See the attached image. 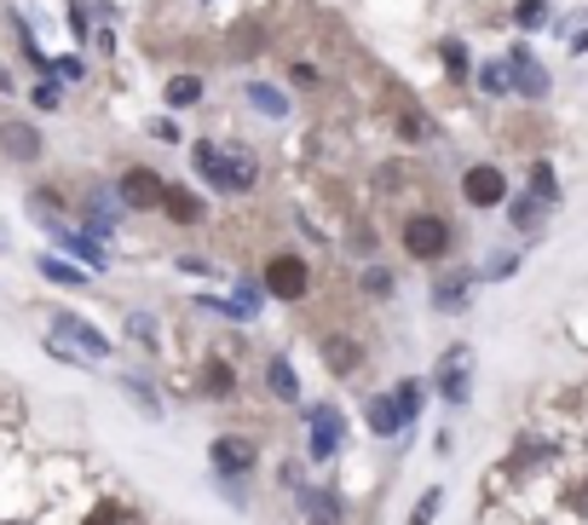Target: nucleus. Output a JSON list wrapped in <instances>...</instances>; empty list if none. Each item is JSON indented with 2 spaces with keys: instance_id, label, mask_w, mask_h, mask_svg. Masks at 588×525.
<instances>
[{
  "instance_id": "58836bf2",
  "label": "nucleus",
  "mask_w": 588,
  "mask_h": 525,
  "mask_svg": "<svg viewBox=\"0 0 588 525\" xmlns=\"http://www.w3.org/2000/svg\"><path fill=\"white\" fill-rule=\"evenodd\" d=\"M387 393L398 398V416H404V428H416V421H421V410H428V381L404 375V381H393Z\"/></svg>"
},
{
  "instance_id": "2f4dec72",
  "label": "nucleus",
  "mask_w": 588,
  "mask_h": 525,
  "mask_svg": "<svg viewBox=\"0 0 588 525\" xmlns=\"http://www.w3.org/2000/svg\"><path fill=\"white\" fill-rule=\"evenodd\" d=\"M277 81H283V87H289L295 98H317L323 87H329V70H323V64H312V58H289Z\"/></svg>"
},
{
  "instance_id": "f704fd0d",
  "label": "nucleus",
  "mask_w": 588,
  "mask_h": 525,
  "mask_svg": "<svg viewBox=\"0 0 588 525\" xmlns=\"http://www.w3.org/2000/svg\"><path fill=\"white\" fill-rule=\"evenodd\" d=\"M139 133H145L151 145H161V151H185V139H191V128H185V116H168V110H156V116H145V121H139Z\"/></svg>"
},
{
  "instance_id": "a211bd4d",
  "label": "nucleus",
  "mask_w": 588,
  "mask_h": 525,
  "mask_svg": "<svg viewBox=\"0 0 588 525\" xmlns=\"http://www.w3.org/2000/svg\"><path fill=\"white\" fill-rule=\"evenodd\" d=\"M295 514H300V525H347V497H340L335 485L307 479L295 491Z\"/></svg>"
},
{
  "instance_id": "c9c22d12",
  "label": "nucleus",
  "mask_w": 588,
  "mask_h": 525,
  "mask_svg": "<svg viewBox=\"0 0 588 525\" xmlns=\"http://www.w3.org/2000/svg\"><path fill=\"white\" fill-rule=\"evenodd\" d=\"M473 87H479V98H491V105L514 98V81H508V64H502V52L484 58V64H473Z\"/></svg>"
},
{
  "instance_id": "8fccbe9b",
  "label": "nucleus",
  "mask_w": 588,
  "mask_h": 525,
  "mask_svg": "<svg viewBox=\"0 0 588 525\" xmlns=\"http://www.w3.org/2000/svg\"><path fill=\"white\" fill-rule=\"evenodd\" d=\"M572 52H588V29H583V35H572Z\"/></svg>"
},
{
  "instance_id": "603ef678",
  "label": "nucleus",
  "mask_w": 588,
  "mask_h": 525,
  "mask_svg": "<svg viewBox=\"0 0 588 525\" xmlns=\"http://www.w3.org/2000/svg\"><path fill=\"white\" fill-rule=\"evenodd\" d=\"M0 525H35V520H0Z\"/></svg>"
},
{
  "instance_id": "49530a36",
  "label": "nucleus",
  "mask_w": 588,
  "mask_h": 525,
  "mask_svg": "<svg viewBox=\"0 0 588 525\" xmlns=\"http://www.w3.org/2000/svg\"><path fill=\"white\" fill-rule=\"evenodd\" d=\"M312 474H307V456H289V462H277V485H283V491H300V485H307Z\"/></svg>"
},
{
  "instance_id": "f257e3e1",
  "label": "nucleus",
  "mask_w": 588,
  "mask_h": 525,
  "mask_svg": "<svg viewBox=\"0 0 588 525\" xmlns=\"http://www.w3.org/2000/svg\"><path fill=\"white\" fill-rule=\"evenodd\" d=\"M185 162L202 196L219 202H249L266 186V156H260L242 133H191L185 139Z\"/></svg>"
},
{
  "instance_id": "a19ab883",
  "label": "nucleus",
  "mask_w": 588,
  "mask_h": 525,
  "mask_svg": "<svg viewBox=\"0 0 588 525\" xmlns=\"http://www.w3.org/2000/svg\"><path fill=\"white\" fill-rule=\"evenodd\" d=\"M375 249H381L375 226H370V219H358V226L347 231V254H352V260H375Z\"/></svg>"
},
{
  "instance_id": "412c9836",
  "label": "nucleus",
  "mask_w": 588,
  "mask_h": 525,
  "mask_svg": "<svg viewBox=\"0 0 588 525\" xmlns=\"http://www.w3.org/2000/svg\"><path fill=\"white\" fill-rule=\"evenodd\" d=\"M260 387H266V398L277 404H307V387H300V370H295V358L289 353H266V363H260Z\"/></svg>"
},
{
  "instance_id": "cd10ccee",
  "label": "nucleus",
  "mask_w": 588,
  "mask_h": 525,
  "mask_svg": "<svg viewBox=\"0 0 588 525\" xmlns=\"http://www.w3.org/2000/svg\"><path fill=\"white\" fill-rule=\"evenodd\" d=\"M196 393L214 398V404H231V398L242 393L237 363H231V358H208V363H202V375H196Z\"/></svg>"
},
{
  "instance_id": "ea45409f",
  "label": "nucleus",
  "mask_w": 588,
  "mask_h": 525,
  "mask_svg": "<svg viewBox=\"0 0 588 525\" xmlns=\"http://www.w3.org/2000/svg\"><path fill=\"white\" fill-rule=\"evenodd\" d=\"M554 24V0H514V29L519 35H542Z\"/></svg>"
},
{
  "instance_id": "09e8293b",
  "label": "nucleus",
  "mask_w": 588,
  "mask_h": 525,
  "mask_svg": "<svg viewBox=\"0 0 588 525\" xmlns=\"http://www.w3.org/2000/svg\"><path fill=\"white\" fill-rule=\"evenodd\" d=\"M81 525H133V514L128 509H116V502H98V509L81 520Z\"/></svg>"
},
{
  "instance_id": "423d86ee",
  "label": "nucleus",
  "mask_w": 588,
  "mask_h": 525,
  "mask_svg": "<svg viewBox=\"0 0 588 525\" xmlns=\"http://www.w3.org/2000/svg\"><path fill=\"white\" fill-rule=\"evenodd\" d=\"M300 421H307V468H329V462L347 451V410L335 398L300 404Z\"/></svg>"
},
{
  "instance_id": "a18cd8bd",
  "label": "nucleus",
  "mask_w": 588,
  "mask_h": 525,
  "mask_svg": "<svg viewBox=\"0 0 588 525\" xmlns=\"http://www.w3.org/2000/svg\"><path fill=\"white\" fill-rule=\"evenodd\" d=\"M214 491L226 497V502H231L237 514H249V502H254V491H249V479H219V474H214Z\"/></svg>"
},
{
  "instance_id": "4c0bfd02",
  "label": "nucleus",
  "mask_w": 588,
  "mask_h": 525,
  "mask_svg": "<svg viewBox=\"0 0 588 525\" xmlns=\"http://www.w3.org/2000/svg\"><path fill=\"white\" fill-rule=\"evenodd\" d=\"M358 295L363 300H393L398 295V272L381 260H358Z\"/></svg>"
},
{
  "instance_id": "473e14b6",
  "label": "nucleus",
  "mask_w": 588,
  "mask_h": 525,
  "mask_svg": "<svg viewBox=\"0 0 588 525\" xmlns=\"http://www.w3.org/2000/svg\"><path fill=\"white\" fill-rule=\"evenodd\" d=\"M52 75L64 81L70 93H87L93 81H98V64H93L87 52H75V47H64V52H52Z\"/></svg>"
},
{
  "instance_id": "2eb2a0df",
  "label": "nucleus",
  "mask_w": 588,
  "mask_h": 525,
  "mask_svg": "<svg viewBox=\"0 0 588 525\" xmlns=\"http://www.w3.org/2000/svg\"><path fill=\"white\" fill-rule=\"evenodd\" d=\"M502 64H508V81H514V98H549L554 93V75L542 70V58L531 52V40H514V47H502Z\"/></svg>"
},
{
  "instance_id": "72a5a7b5",
  "label": "nucleus",
  "mask_w": 588,
  "mask_h": 525,
  "mask_svg": "<svg viewBox=\"0 0 588 525\" xmlns=\"http://www.w3.org/2000/svg\"><path fill=\"white\" fill-rule=\"evenodd\" d=\"M58 24H64V35H70V47L75 52H87V40H93V0H58Z\"/></svg>"
},
{
  "instance_id": "f3484780",
  "label": "nucleus",
  "mask_w": 588,
  "mask_h": 525,
  "mask_svg": "<svg viewBox=\"0 0 588 525\" xmlns=\"http://www.w3.org/2000/svg\"><path fill=\"white\" fill-rule=\"evenodd\" d=\"M473 295H479V272H473V266L439 272V277L428 283V307H433L439 318H461V312L473 307Z\"/></svg>"
},
{
  "instance_id": "e433bc0d",
  "label": "nucleus",
  "mask_w": 588,
  "mask_h": 525,
  "mask_svg": "<svg viewBox=\"0 0 588 525\" xmlns=\"http://www.w3.org/2000/svg\"><path fill=\"white\" fill-rule=\"evenodd\" d=\"M525 191H531L537 202H549V208H560V202H565V191H560V168H554L549 156H537L531 168H525Z\"/></svg>"
},
{
  "instance_id": "79ce46f5",
  "label": "nucleus",
  "mask_w": 588,
  "mask_h": 525,
  "mask_svg": "<svg viewBox=\"0 0 588 525\" xmlns=\"http://www.w3.org/2000/svg\"><path fill=\"white\" fill-rule=\"evenodd\" d=\"M473 272H479V283H502V277L519 272V254H514V249H496V254L484 260V266H473Z\"/></svg>"
},
{
  "instance_id": "bb28decb",
  "label": "nucleus",
  "mask_w": 588,
  "mask_h": 525,
  "mask_svg": "<svg viewBox=\"0 0 588 525\" xmlns=\"http://www.w3.org/2000/svg\"><path fill=\"white\" fill-rule=\"evenodd\" d=\"M35 272H40V283H52V289H64V295H87L93 289V272L64 260V254H35Z\"/></svg>"
},
{
  "instance_id": "4468645a",
  "label": "nucleus",
  "mask_w": 588,
  "mask_h": 525,
  "mask_svg": "<svg viewBox=\"0 0 588 525\" xmlns=\"http://www.w3.org/2000/svg\"><path fill=\"white\" fill-rule=\"evenodd\" d=\"M456 191H461V202H468V208H502V202H508V174H502V162H468V168H461V179H456Z\"/></svg>"
},
{
  "instance_id": "c756f323",
  "label": "nucleus",
  "mask_w": 588,
  "mask_h": 525,
  "mask_svg": "<svg viewBox=\"0 0 588 525\" xmlns=\"http://www.w3.org/2000/svg\"><path fill=\"white\" fill-rule=\"evenodd\" d=\"M121 341H128V347H139V353H161L168 347V341H161V318L151 312V307H133L128 318H121Z\"/></svg>"
},
{
  "instance_id": "5701e85b",
  "label": "nucleus",
  "mask_w": 588,
  "mask_h": 525,
  "mask_svg": "<svg viewBox=\"0 0 588 525\" xmlns=\"http://www.w3.org/2000/svg\"><path fill=\"white\" fill-rule=\"evenodd\" d=\"M393 139H398V145H410V151H428L439 139V121L421 110L416 98H398V105H393Z\"/></svg>"
},
{
  "instance_id": "c85d7f7f",
  "label": "nucleus",
  "mask_w": 588,
  "mask_h": 525,
  "mask_svg": "<svg viewBox=\"0 0 588 525\" xmlns=\"http://www.w3.org/2000/svg\"><path fill=\"white\" fill-rule=\"evenodd\" d=\"M433 58H439V70H444V81H451V87H468V81H473V47H468L461 35H439Z\"/></svg>"
},
{
  "instance_id": "f8f14e48",
  "label": "nucleus",
  "mask_w": 588,
  "mask_h": 525,
  "mask_svg": "<svg viewBox=\"0 0 588 525\" xmlns=\"http://www.w3.org/2000/svg\"><path fill=\"white\" fill-rule=\"evenodd\" d=\"M156 214L168 219L173 231H202L214 219V196H202L191 179H168L161 186V202H156Z\"/></svg>"
},
{
  "instance_id": "1a4fd4ad",
  "label": "nucleus",
  "mask_w": 588,
  "mask_h": 525,
  "mask_svg": "<svg viewBox=\"0 0 588 525\" xmlns=\"http://www.w3.org/2000/svg\"><path fill=\"white\" fill-rule=\"evenodd\" d=\"M110 186H116V196H121V208H128V214L139 219V214H156L168 174H161L156 162H121V168L110 174Z\"/></svg>"
},
{
  "instance_id": "3c124183",
  "label": "nucleus",
  "mask_w": 588,
  "mask_h": 525,
  "mask_svg": "<svg viewBox=\"0 0 588 525\" xmlns=\"http://www.w3.org/2000/svg\"><path fill=\"white\" fill-rule=\"evenodd\" d=\"M196 7H208V12H219V7H231V0H196Z\"/></svg>"
},
{
  "instance_id": "6e6552de",
  "label": "nucleus",
  "mask_w": 588,
  "mask_h": 525,
  "mask_svg": "<svg viewBox=\"0 0 588 525\" xmlns=\"http://www.w3.org/2000/svg\"><path fill=\"white\" fill-rule=\"evenodd\" d=\"M237 105L249 110L254 121H266V128H289L295 110H300V98L283 87L277 75H249V81L237 87Z\"/></svg>"
},
{
  "instance_id": "39448f33",
  "label": "nucleus",
  "mask_w": 588,
  "mask_h": 525,
  "mask_svg": "<svg viewBox=\"0 0 588 525\" xmlns=\"http://www.w3.org/2000/svg\"><path fill=\"white\" fill-rule=\"evenodd\" d=\"M47 156H52V139L40 128V116L0 110V162H7V168L35 174V168H47Z\"/></svg>"
},
{
  "instance_id": "f03ea898",
  "label": "nucleus",
  "mask_w": 588,
  "mask_h": 525,
  "mask_svg": "<svg viewBox=\"0 0 588 525\" xmlns=\"http://www.w3.org/2000/svg\"><path fill=\"white\" fill-rule=\"evenodd\" d=\"M70 219L81 231H93L105 249H116L121 242V226H128V208H121V196H116V186L110 179H81L75 186V208H70Z\"/></svg>"
},
{
  "instance_id": "9d476101",
  "label": "nucleus",
  "mask_w": 588,
  "mask_h": 525,
  "mask_svg": "<svg viewBox=\"0 0 588 525\" xmlns=\"http://www.w3.org/2000/svg\"><path fill=\"white\" fill-rule=\"evenodd\" d=\"M433 393L451 404V410H468V404H473V347H468V341H456V347L439 353V363H433Z\"/></svg>"
},
{
  "instance_id": "6ab92c4d",
  "label": "nucleus",
  "mask_w": 588,
  "mask_h": 525,
  "mask_svg": "<svg viewBox=\"0 0 588 525\" xmlns=\"http://www.w3.org/2000/svg\"><path fill=\"white\" fill-rule=\"evenodd\" d=\"M161 110L168 116H191V110H202L208 105V75L202 70H168V81H161Z\"/></svg>"
},
{
  "instance_id": "a878e982",
  "label": "nucleus",
  "mask_w": 588,
  "mask_h": 525,
  "mask_svg": "<svg viewBox=\"0 0 588 525\" xmlns=\"http://www.w3.org/2000/svg\"><path fill=\"white\" fill-rule=\"evenodd\" d=\"M70 98H75V93H70L58 75H24V98H17V105H24L29 116H40V121H47V116H58V110H64Z\"/></svg>"
},
{
  "instance_id": "dca6fc26",
  "label": "nucleus",
  "mask_w": 588,
  "mask_h": 525,
  "mask_svg": "<svg viewBox=\"0 0 588 525\" xmlns=\"http://www.w3.org/2000/svg\"><path fill=\"white\" fill-rule=\"evenodd\" d=\"M47 237H52V254H64V260H75V266H87L93 277H105V272L116 266L105 242H98L93 231H81L75 219H64V226H58V231H47Z\"/></svg>"
},
{
  "instance_id": "4be33fe9",
  "label": "nucleus",
  "mask_w": 588,
  "mask_h": 525,
  "mask_svg": "<svg viewBox=\"0 0 588 525\" xmlns=\"http://www.w3.org/2000/svg\"><path fill=\"white\" fill-rule=\"evenodd\" d=\"M502 214H508V231L519 237V242H537L542 231H549V202H537L531 191H508V202H502Z\"/></svg>"
},
{
  "instance_id": "c03bdc74",
  "label": "nucleus",
  "mask_w": 588,
  "mask_h": 525,
  "mask_svg": "<svg viewBox=\"0 0 588 525\" xmlns=\"http://www.w3.org/2000/svg\"><path fill=\"white\" fill-rule=\"evenodd\" d=\"M173 266L185 277H208V283H226V266H214L208 254H173Z\"/></svg>"
},
{
  "instance_id": "aec40b11",
  "label": "nucleus",
  "mask_w": 588,
  "mask_h": 525,
  "mask_svg": "<svg viewBox=\"0 0 588 525\" xmlns=\"http://www.w3.org/2000/svg\"><path fill=\"white\" fill-rule=\"evenodd\" d=\"M317 358H323V370H329V375L352 381L363 370V341L347 335V330H317Z\"/></svg>"
},
{
  "instance_id": "b1692460",
  "label": "nucleus",
  "mask_w": 588,
  "mask_h": 525,
  "mask_svg": "<svg viewBox=\"0 0 588 525\" xmlns=\"http://www.w3.org/2000/svg\"><path fill=\"white\" fill-rule=\"evenodd\" d=\"M116 393L128 398V404H133V410L145 416V421H168V404H161V387H156V381H151L145 370H121V375H116Z\"/></svg>"
},
{
  "instance_id": "ddd939ff",
  "label": "nucleus",
  "mask_w": 588,
  "mask_h": 525,
  "mask_svg": "<svg viewBox=\"0 0 588 525\" xmlns=\"http://www.w3.org/2000/svg\"><path fill=\"white\" fill-rule=\"evenodd\" d=\"M208 468L219 479H254L260 474V439L254 433H214L208 439Z\"/></svg>"
},
{
  "instance_id": "0eeeda50",
  "label": "nucleus",
  "mask_w": 588,
  "mask_h": 525,
  "mask_svg": "<svg viewBox=\"0 0 588 525\" xmlns=\"http://www.w3.org/2000/svg\"><path fill=\"white\" fill-rule=\"evenodd\" d=\"M40 318L52 323L47 335H58V341H70V347L87 358V363H110L116 358V341L98 330V323L87 318V312H75V307H40Z\"/></svg>"
},
{
  "instance_id": "20e7f679",
  "label": "nucleus",
  "mask_w": 588,
  "mask_h": 525,
  "mask_svg": "<svg viewBox=\"0 0 588 525\" xmlns=\"http://www.w3.org/2000/svg\"><path fill=\"white\" fill-rule=\"evenodd\" d=\"M260 289H266V300H283V307H300V300H312V289H317L312 254H300V249H272L266 260H260Z\"/></svg>"
},
{
  "instance_id": "37998d69",
  "label": "nucleus",
  "mask_w": 588,
  "mask_h": 525,
  "mask_svg": "<svg viewBox=\"0 0 588 525\" xmlns=\"http://www.w3.org/2000/svg\"><path fill=\"white\" fill-rule=\"evenodd\" d=\"M439 509H444V485H428V491L416 497V509H410V520H404V525H433Z\"/></svg>"
},
{
  "instance_id": "7ed1b4c3",
  "label": "nucleus",
  "mask_w": 588,
  "mask_h": 525,
  "mask_svg": "<svg viewBox=\"0 0 588 525\" xmlns=\"http://www.w3.org/2000/svg\"><path fill=\"white\" fill-rule=\"evenodd\" d=\"M398 249L416 260V266H444L456 254V226L439 208H410L398 219Z\"/></svg>"
},
{
  "instance_id": "393cba45",
  "label": "nucleus",
  "mask_w": 588,
  "mask_h": 525,
  "mask_svg": "<svg viewBox=\"0 0 588 525\" xmlns=\"http://www.w3.org/2000/svg\"><path fill=\"white\" fill-rule=\"evenodd\" d=\"M219 58H231V64H249V58H266L272 52V29L260 24V17H242L237 29H226V40H219Z\"/></svg>"
},
{
  "instance_id": "de8ad7c7",
  "label": "nucleus",
  "mask_w": 588,
  "mask_h": 525,
  "mask_svg": "<svg viewBox=\"0 0 588 525\" xmlns=\"http://www.w3.org/2000/svg\"><path fill=\"white\" fill-rule=\"evenodd\" d=\"M12 98H24V75H17V64L0 58V105H12Z\"/></svg>"
},
{
  "instance_id": "7c9ffc66",
  "label": "nucleus",
  "mask_w": 588,
  "mask_h": 525,
  "mask_svg": "<svg viewBox=\"0 0 588 525\" xmlns=\"http://www.w3.org/2000/svg\"><path fill=\"white\" fill-rule=\"evenodd\" d=\"M363 428H370V439L410 433V428H404V416H398V398L393 393H370V398H363Z\"/></svg>"
},
{
  "instance_id": "9b49d317",
  "label": "nucleus",
  "mask_w": 588,
  "mask_h": 525,
  "mask_svg": "<svg viewBox=\"0 0 588 525\" xmlns=\"http://www.w3.org/2000/svg\"><path fill=\"white\" fill-rule=\"evenodd\" d=\"M70 208H75V186H64V179H29L24 186V214H29V226L40 237L64 226Z\"/></svg>"
}]
</instances>
